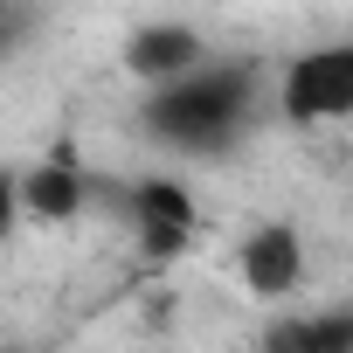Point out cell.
I'll use <instances>...</instances> for the list:
<instances>
[{
	"label": "cell",
	"mask_w": 353,
	"mask_h": 353,
	"mask_svg": "<svg viewBox=\"0 0 353 353\" xmlns=\"http://www.w3.org/2000/svg\"><path fill=\"white\" fill-rule=\"evenodd\" d=\"M250 118H256V63H229V56H208L201 70L145 90V104H139V125L159 145L194 152V159L229 152L250 132Z\"/></svg>",
	"instance_id": "6da1fadb"
},
{
	"label": "cell",
	"mask_w": 353,
	"mask_h": 353,
	"mask_svg": "<svg viewBox=\"0 0 353 353\" xmlns=\"http://www.w3.org/2000/svg\"><path fill=\"white\" fill-rule=\"evenodd\" d=\"M277 111L291 125H339L353 118V42H319L284 63L277 77Z\"/></svg>",
	"instance_id": "7a4b0ae2"
},
{
	"label": "cell",
	"mask_w": 353,
	"mask_h": 353,
	"mask_svg": "<svg viewBox=\"0 0 353 353\" xmlns=\"http://www.w3.org/2000/svg\"><path fill=\"white\" fill-rule=\"evenodd\" d=\"M236 277H243V291L263 298V305L298 298V284H305V236H298L291 222H256V229L236 243Z\"/></svg>",
	"instance_id": "3957f363"
},
{
	"label": "cell",
	"mask_w": 353,
	"mask_h": 353,
	"mask_svg": "<svg viewBox=\"0 0 353 353\" xmlns=\"http://www.w3.org/2000/svg\"><path fill=\"white\" fill-rule=\"evenodd\" d=\"M125 215H132V236L145 256H181L194 243V194L166 173H145V181L125 188Z\"/></svg>",
	"instance_id": "277c9868"
},
{
	"label": "cell",
	"mask_w": 353,
	"mask_h": 353,
	"mask_svg": "<svg viewBox=\"0 0 353 353\" xmlns=\"http://www.w3.org/2000/svg\"><path fill=\"white\" fill-rule=\"evenodd\" d=\"M118 63H125L145 90H159V83H173V77L201 70V63H208V42H201L188 21H139V28L125 35Z\"/></svg>",
	"instance_id": "5b68a950"
},
{
	"label": "cell",
	"mask_w": 353,
	"mask_h": 353,
	"mask_svg": "<svg viewBox=\"0 0 353 353\" xmlns=\"http://www.w3.org/2000/svg\"><path fill=\"white\" fill-rule=\"evenodd\" d=\"M14 194H21V215H35V222H70V215H83V201H90V173H83L77 152H42L35 166L14 173Z\"/></svg>",
	"instance_id": "8992f818"
},
{
	"label": "cell",
	"mask_w": 353,
	"mask_h": 353,
	"mask_svg": "<svg viewBox=\"0 0 353 353\" xmlns=\"http://www.w3.org/2000/svg\"><path fill=\"white\" fill-rule=\"evenodd\" d=\"M256 353H353V312H270L256 332Z\"/></svg>",
	"instance_id": "52a82bcc"
},
{
	"label": "cell",
	"mask_w": 353,
	"mask_h": 353,
	"mask_svg": "<svg viewBox=\"0 0 353 353\" xmlns=\"http://www.w3.org/2000/svg\"><path fill=\"white\" fill-rule=\"evenodd\" d=\"M28 42H35V8H21V0H0V70H8Z\"/></svg>",
	"instance_id": "ba28073f"
},
{
	"label": "cell",
	"mask_w": 353,
	"mask_h": 353,
	"mask_svg": "<svg viewBox=\"0 0 353 353\" xmlns=\"http://www.w3.org/2000/svg\"><path fill=\"white\" fill-rule=\"evenodd\" d=\"M14 173L21 166H0V243L14 236V222H21V194H14Z\"/></svg>",
	"instance_id": "9c48e42d"
}]
</instances>
